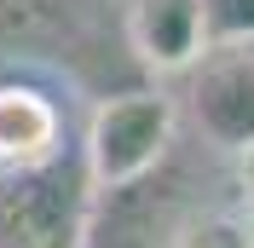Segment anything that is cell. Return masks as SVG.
<instances>
[{
  "label": "cell",
  "instance_id": "obj_5",
  "mask_svg": "<svg viewBox=\"0 0 254 248\" xmlns=\"http://www.w3.org/2000/svg\"><path fill=\"white\" fill-rule=\"evenodd\" d=\"M127 41L150 69H190L208 52L196 0H127Z\"/></svg>",
  "mask_w": 254,
  "mask_h": 248
},
{
  "label": "cell",
  "instance_id": "obj_7",
  "mask_svg": "<svg viewBox=\"0 0 254 248\" xmlns=\"http://www.w3.org/2000/svg\"><path fill=\"white\" fill-rule=\"evenodd\" d=\"M202 6V41L214 47H254V0H196Z\"/></svg>",
  "mask_w": 254,
  "mask_h": 248
},
{
  "label": "cell",
  "instance_id": "obj_8",
  "mask_svg": "<svg viewBox=\"0 0 254 248\" xmlns=\"http://www.w3.org/2000/svg\"><path fill=\"white\" fill-rule=\"evenodd\" d=\"M179 248H249V225L231 219V214H202V219L185 225Z\"/></svg>",
  "mask_w": 254,
  "mask_h": 248
},
{
  "label": "cell",
  "instance_id": "obj_10",
  "mask_svg": "<svg viewBox=\"0 0 254 248\" xmlns=\"http://www.w3.org/2000/svg\"><path fill=\"white\" fill-rule=\"evenodd\" d=\"M249 248H254V225H249Z\"/></svg>",
  "mask_w": 254,
  "mask_h": 248
},
{
  "label": "cell",
  "instance_id": "obj_2",
  "mask_svg": "<svg viewBox=\"0 0 254 248\" xmlns=\"http://www.w3.org/2000/svg\"><path fill=\"white\" fill-rule=\"evenodd\" d=\"M87 196L93 179L75 156L35 173H0V248H81Z\"/></svg>",
  "mask_w": 254,
  "mask_h": 248
},
{
  "label": "cell",
  "instance_id": "obj_4",
  "mask_svg": "<svg viewBox=\"0 0 254 248\" xmlns=\"http://www.w3.org/2000/svg\"><path fill=\"white\" fill-rule=\"evenodd\" d=\"M64 156V110L35 81H0V173H35Z\"/></svg>",
  "mask_w": 254,
  "mask_h": 248
},
{
  "label": "cell",
  "instance_id": "obj_1",
  "mask_svg": "<svg viewBox=\"0 0 254 248\" xmlns=\"http://www.w3.org/2000/svg\"><path fill=\"white\" fill-rule=\"evenodd\" d=\"M168 144H174V98L156 87H133L93 110L81 162L98 190H127L168 156Z\"/></svg>",
  "mask_w": 254,
  "mask_h": 248
},
{
  "label": "cell",
  "instance_id": "obj_6",
  "mask_svg": "<svg viewBox=\"0 0 254 248\" xmlns=\"http://www.w3.org/2000/svg\"><path fill=\"white\" fill-rule=\"evenodd\" d=\"M69 29V0H0V41H41Z\"/></svg>",
  "mask_w": 254,
  "mask_h": 248
},
{
  "label": "cell",
  "instance_id": "obj_3",
  "mask_svg": "<svg viewBox=\"0 0 254 248\" xmlns=\"http://www.w3.org/2000/svg\"><path fill=\"white\" fill-rule=\"evenodd\" d=\"M190 116L208 144L220 150H254V52L243 47H214L196 58L190 75Z\"/></svg>",
  "mask_w": 254,
  "mask_h": 248
},
{
  "label": "cell",
  "instance_id": "obj_9",
  "mask_svg": "<svg viewBox=\"0 0 254 248\" xmlns=\"http://www.w3.org/2000/svg\"><path fill=\"white\" fill-rule=\"evenodd\" d=\"M243 190H249V208H254V150L243 156Z\"/></svg>",
  "mask_w": 254,
  "mask_h": 248
}]
</instances>
